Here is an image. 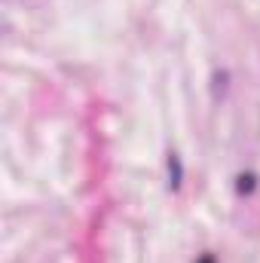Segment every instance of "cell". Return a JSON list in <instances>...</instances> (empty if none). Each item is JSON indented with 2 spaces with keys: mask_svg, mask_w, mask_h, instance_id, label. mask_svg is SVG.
<instances>
[{
  "mask_svg": "<svg viewBox=\"0 0 260 263\" xmlns=\"http://www.w3.org/2000/svg\"><path fill=\"white\" fill-rule=\"evenodd\" d=\"M254 175H239V193H251L254 190Z\"/></svg>",
  "mask_w": 260,
  "mask_h": 263,
  "instance_id": "7a4b0ae2",
  "label": "cell"
},
{
  "mask_svg": "<svg viewBox=\"0 0 260 263\" xmlns=\"http://www.w3.org/2000/svg\"><path fill=\"white\" fill-rule=\"evenodd\" d=\"M196 263H217V260H214V254H202Z\"/></svg>",
  "mask_w": 260,
  "mask_h": 263,
  "instance_id": "3957f363",
  "label": "cell"
},
{
  "mask_svg": "<svg viewBox=\"0 0 260 263\" xmlns=\"http://www.w3.org/2000/svg\"><path fill=\"white\" fill-rule=\"evenodd\" d=\"M169 178H172V181H169V187H172V190H178V187H181V178H184V168H181L178 153H172V156H169Z\"/></svg>",
  "mask_w": 260,
  "mask_h": 263,
  "instance_id": "6da1fadb",
  "label": "cell"
}]
</instances>
